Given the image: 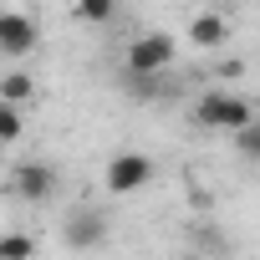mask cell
Segmentation results:
<instances>
[{"instance_id": "6da1fadb", "label": "cell", "mask_w": 260, "mask_h": 260, "mask_svg": "<svg viewBox=\"0 0 260 260\" xmlns=\"http://www.w3.org/2000/svg\"><path fill=\"white\" fill-rule=\"evenodd\" d=\"M194 122L199 127H214V133H240V127L255 122V107L245 97H230V92H204L194 102Z\"/></svg>"}, {"instance_id": "7a4b0ae2", "label": "cell", "mask_w": 260, "mask_h": 260, "mask_svg": "<svg viewBox=\"0 0 260 260\" xmlns=\"http://www.w3.org/2000/svg\"><path fill=\"white\" fill-rule=\"evenodd\" d=\"M174 51H179V41H174L169 31L138 36L133 46H127V77H133V82H148V77H158V72L174 61Z\"/></svg>"}, {"instance_id": "3957f363", "label": "cell", "mask_w": 260, "mask_h": 260, "mask_svg": "<svg viewBox=\"0 0 260 260\" xmlns=\"http://www.w3.org/2000/svg\"><path fill=\"white\" fill-rule=\"evenodd\" d=\"M102 179H107V194H138L153 179V158L148 153H117Z\"/></svg>"}, {"instance_id": "277c9868", "label": "cell", "mask_w": 260, "mask_h": 260, "mask_svg": "<svg viewBox=\"0 0 260 260\" xmlns=\"http://www.w3.org/2000/svg\"><path fill=\"white\" fill-rule=\"evenodd\" d=\"M36 46V21L21 11H0V51L6 56H31Z\"/></svg>"}, {"instance_id": "5b68a950", "label": "cell", "mask_w": 260, "mask_h": 260, "mask_svg": "<svg viewBox=\"0 0 260 260\" xmlns=\"http://www.w3.org/2000/svg\"><path fill=\"white\" fill-rule=\"evenodd\" d=\"M67 245L72 250H97L102 240H107V219L97 214V209H72V219H67Z\"/></svg>"}, {"instance_id": "8992f818", "label": "cell", "mask_w": 260, "mask_h": 260, "mask_svg": "<svg viewBox=\"0 0 260 260\" xmlns=\"http://www.w3.org/2000/svg\"><path fill=\"white\" fill-rule=\"evenodd\" d=\"M16 189H21V199L41 204V199L56 189V174H51V164H21V169H16Z\"/></svg>"}, {"instance_id": "52a82bcc", "label": "cell", "mask_w": 260, "mask_h": 260, "mask_svg": "<svg viewBox=\"0 0 260 260\" xmlns=\"http://www.w3.org/2000/svg\"><path fill=\"white\" fill-rule=\"evenodd\" d=\"M224 36H230V26H224V16H214V11H204V16H194V21H189V41H194V46H204V51H209V46H219Z\"/></svg>"}, {"instance_id": "ba28073f", "label": "cell", "mask_w": 260, "mask_h": 260, "mask_svg": "<svg viewBox=\"0 0 260 260\" xmlns=\"http://www.w3.org/2000/svg\"><path fill=\"white\" fill-rule=\"evenodd\" d=\"M31 92H36V82H31L26 72L0 77V102H6V107H21V102H31Z\"/></svg>"}, {"instance_id": "9c48e42d", "label": "cell", "mask_w": 260, "mask_h": 260, "mask_svg": "<svg viewBox=\"0 0 260 260\" xmlns=\"http://www.w3.org/2000/svg\"><path fill=\"white\" fill-rule=\"evenodd\" d=\"M0 260H36V240L11 230V235H0Z\"/></svg>"}, {"instance_id": "30bf717a", "label": "cell", "mask_w": 260, "mask_h": 260, "mask_svg": "<svg viewBox=\"0 0 260 260\" xmlns=\"http://www.w3.org/2000/svg\"><path fill=\"white\" fill-rule=\"evenodd\" d=\"M112 16H117L112 0H82V6H77V21H92V26H102V21H112Z\"/></svg>"}, {"instance_id": "8fae6325", "label": "cell", "mask_w": 260, "mask_h": 260, "mask_svg": "<svg viewBox=\"0 0 260 260\" xmlns=\"http://www.w3.org/2000/svg\"><path fill=\"white\" fill-rule=\"evenodd\" d=\"M21 107H6V102H0V143H16L21 138Z\"/></svg>"}, {"instance_id": "7c38bea8", "label": "cell", "mask_w": 260, "mask_h": 260, "mask_svg": "<svg viewBox=\"0 0 260 260\" xmlns=\"http://www.w3.org/2000/svg\"><path fill=\"white\" fill-rule=\"evenodd\" d=\"M235 148H240V153H250V158H260V122L240 127V133H235Z\"/></svg>"}]
</instances>
